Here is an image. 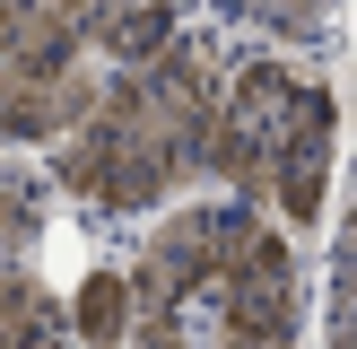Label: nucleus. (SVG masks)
<instances>
[{
    "label": "nucleus",
    "instance_id": "423d86ee",
    "mask_svg": "<svg viewBox=\"0 0 357 349\" xmlns=\"http://www.w3.org/2000/svg\"><path fill=\"white\" fill-rule=\"evenodd\" d=\"M209 17V0H87V44L105 70H139L166 44H183Z\"/></svg>",
    "mask_w": 357,
    "mask_h": 349
},
{
    "label": "nucleus",
    "instance_id": "20e7f679",
    "mask_svg": "<svg viewBox=\"0 0 357 349\" xmlns=\"http://www.w3.org/2000/svg\"><path fill=\"white\" fill-rule=\"evenodd\" d=\"M96 87L105 61L87 44V0H0V149L44 157Z\"/></svg>",
    "mask_w": 357,
    "mask_h": 349
},
{
    "label": "nucleus",
    "instance_id": "6e6552de",
    "mask_svg": "<svg viewBox=\"0 0 357 349\" xmlns=\"http://www.w3.org/2000/svg\"><path fill=\"white\" fill-rule=\"evenodd\" d=\"M52 297H61L70 349H122V341H131V271H122V236H105Z\"/></svg>",
    "mask_w": 357,
    "mask_h": 349
},
{
    "label": "nucleus",
    "instance_id": "0eeeda50",
    "mask_svg": "<svg viewBox=\"0 0 357 349\" xmlns=\"http://www.w3.org/2000/svg\"><path fill=\"white\" fill-rule=\"evenodd\" d=\"M209 27H218L227 44L331 61V44H340V0H209Z\"/></svg>",
    "mask_w": 357,
    "mask_h": 349
},
{
    "label": "nucleus",
    "instance_id": "7ed1b4c3",
    "mask_svg": "<svg viewBox=\"0 0 357 349\" xmlns=\"http://www.w3.org/2000/svg\"><path fill=\"white\" fill-rule=\"evenodd\" d=\"M349 166H357V105H349L340 61L227 44L209 140H201V192L253 201L296 244H314Z\"/></svg>",
    "mask_w": 357,
    "mask_h": 349
},
{
    "label": "nucleus",
    "instance_id": "9d476101",
    "mask_svg": "<svg viewBox=\"0 0 357 349\" xmlns=\"http://www.w3.org/2000/svg\"><path fill=\"white\" fill-rule=\"evenodd\" d=\"M0 349H70V323H61V297L35 262L0 271Z\"/></svg>",
    "mask_w": 357,
    "mask_h": 349
},
{
    "label": "nucleus",
    "instance_id": "f03ea898",
    "mask_svg": "<svg viewBox=\"0 0 357 349\" xmlns=\"http://www.w3.org/2000/svg\"><path fill=\"white\" fill-rule=\"evenodd\" d=\"M218 70H227V35L209 17L183 44H166L157 61L105 70L96 105L35 157L52 201L70 218H87L96 236H131L166 201L201 192V140H209V105H218Z\"/></svg>",
    "mask_w": 357,
    "mask_h": 349
},
{
    "label": "nucleus",
    "instance_id": "f257e3e1",
    "mask_svg": "<svg viewBox=\"0 0 357 349\" xmlns=\"http://www.w3.org/2000/svg\"><path fill=\"white\" fill-rule=\"evenodd\" d=\"M122 349H305L314 332V244L227 192H183L139 218L122 236Z\"/></svg>",
    "mask_w": 357,
    "mask_h": 349
},
{
    "label": "nucleus",
    "instance_id": "9b49d317",
    "mask_svg": "<svg viewBox=\"0 0 357 349\" xmlns=\"http://www.w3.org/2000/svg\"><path fill=\"white\" fill-rule=\"evenodd\" d=\"M331 61L357 70V0H340V44H331Z\"/></svg>",
    "mask_w": 357,
    "mask_h": 349
},
{
    "label": "nucleus",
    "instance_id": "39448f33",
    "mask_svg": "<svg viewBox=\"0 0 357 349\" xmlns=\"http://www.w3.org/2000/svg\"><path fill=\"white\" fill-rule=\"evenodd\" d=\"M305 349H357V166L314 236V332Z\"/></svg>",
    "mask_w": 357,
    "mask_h": 349
},
{
    "label": "nucleus",
    "instance_id": "1a4fd4ad",
    "mask_svg": "<svg viewBox=\"0 0 357 349\" xmlns=\"http://www.w3.org/2000/svg\"><path fill=\"white\" fill-rule=\"evenodd\" d=\"M52 209H61V201H52L44 166H35V157H17V149H0V271L35 262V244H44Z\"/></svg>",
    "mask_w": 357,
    "mask_h": 349
}]
</instances>
